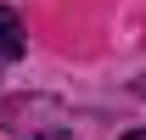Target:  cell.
Masks as SVG:
<instances>
[{"mask_svg":"<svg viewBox=\"0 0 146 140\" xmlns=\"http://www.w3.org/2000/svg\"><path fill=\"white\" fill-rule=\"evenodd\" d=\"M23 140H73V129H17Z\"/></svg>","mask_w":146,"mask_h":140,"instance_id":"7a4b0ae2","label":"cell"},{"mask_svg":"<svg viewBox=\"0 0 146 140\" xmlns=\"http://www.w3.org/2000/svg\"><path fill=\"white\" fill-rule=\"evenodd\" d=\"M124 140H146V129H129V135H124Z\"/></svg>","mask_w":146,"mask_h":140,"instance_id":"3957f363","label":"cell"},{"mask_svg":"<svg viewBox=\"0 0 146 140\" xmlns=\"http://www.w3.org/2000/svg\"><path fill=\"white\" fill-rule=\"evenodd\" d=\"M28 51V34H23V17L11 6H0V62H17Z\"/></svg>","mask_w":146,"mask_h":140,"instance_id":"6da1fadb","label":"cell"}]
</instances>
